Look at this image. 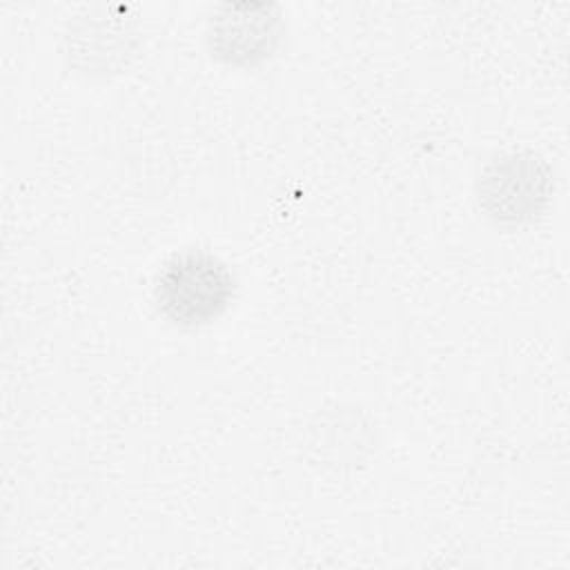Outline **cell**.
<instances>
[{"mask_svg": "<svg viewBox=\"0 0 570 570\" xmlns=\"http://www.w3.org/2000/svg\"><path fill=\"white\" fill-rule=\"evenodd\" d=\"M238 294L234 269L205 247H185L167 256L154 276L156 314L171 327L194 332L223 318Z\"/></svg>", "mask_w": 570, "mask_h": 570, "instance_id": "1", "label": "cell"}, {"mask_svg": "<svg viewBox=\"0 0 570 570\" xmlns=\"http://www.w3.org/2000/svg\"><path fill=\"white\" fill-rule=\"evenodd\" d=\"M554 196L550 163L532 149L494 154L474 180V203L481 216L499 229L534 225Z\"/></svg>", "mask_w": 570, "mask_h": 570, "instance_id": "2", "label": "cell"}, {"mask_svg": "<svg viewBox=\"0 0 570 570\" xmlns=\"http://www.w3.org/2000/svg\"><path fill=\"white\" fill-rule=\"evenodd\" d=\"M285 33V13L274 2H220L207 13L203 40L223 67L254 69L276 56Z\"/></svg>", "mask_w": 570, "mask_h": 570, "instance_id": "3", "label": "cell"}, {"mask_svg": "<svg viewBox=\"0 0 570 570\" xmlns=\"http://www.w3.org/2000/svg\"><path fill=\"white\" fill-rule=\"evenodd\" d=\"M62 51L69 69L82 78L109 80L134 65L140 51V33L125 18L122 9L87 7L69 20L62 38Z\"/></svg>", "mask_w": 570, "mask_h": 570, "instance_id": "4", "label": "cell"}]
</instances>
